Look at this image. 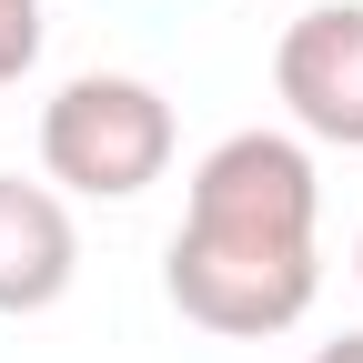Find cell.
<instances>
[{"instance_id": "5b68a950", "label": "cell", "mask_w": 363, "mask_h": 363, "mask_svg": "<svg viewBox=\"0 0 363 363\" xmlns=\"http://www.w3.org/2000/svg\"><path fill=\"white\" fill-rule=\"evenodd\" d=\"M40 61V0H0V91Z\"/></svg>"}, {"instance_id": "6da1fadb", "label": "cell", "mask_w": 363, "mask_h": 363, "mask_svg": "<svg viewBox=\"0 0 363 363\" xmlns=\"http://www.w3.org/2000/svg\"><path fill=\"white\" fill-rule=\"evenodd\" d=\"M313 222H323V182H313V152L293 131H233V142H212L192 162V192H182V233L162 252L172 313L222 333V343L293 333L313 313V293H323Z\"/></svg>"}, {"instance_id": "3957f363", "label": "cell", "mask_w": 363, "mask_h": 363, "mask_svg": "<svg viewBox=\"0 0 363 363\" xmlns=\"http://www.w3.org/2000/svg\"><path fill=\"white\" fill-rule=\"evenodd\" d=\"M272 91L303 142L363 152V0H303L272 40Z\"/></svg>"}, {"instance_id": "52a82bcc", "label": "cell", "mask_w": 363, "mask_h": 363, "mask_svg": "<svg viewBox=\"0 0 363 363\" xmlns=\"http://www.w3.org/2000/svg\"><path fill=\"white\" fill-rule=\"evenodd\" d=\"M353 272H363V242H353Z\"/></svg>"}, {"instance_id": "277c9868", "label": "cell", "mask_w": 363, "mask_h": 363, "mask_svg": "<svg viewBox=\"0 0 363 363\" xmlns=\"http://www.w3.org/2000/svg\"><path fill=\"white\" fill-rule=\"evenodd\" d=\"M81 272V233H71V202L51 182H21L0 172V313H51Z\"/></svg>"}, {"instance_id": "8992f818", "label": "cell", "mask_w": 363, "mask_h": 363, "mask_svg": "<svg viewBox=\"0 0 363 363\" xmlns=\"http://www.w3.org/2000/svg\"><path fill=\"white\" fill-rule=\"evenodd\" d=\"M313 363H363V333H343V343H323Z\"/></svg>"}, {"instance_id": "7a4b0ae2", "label": "cell", "mask_w": 363, "mask_h": 363, "mask_svg": "<svg viewBox=\"0 0 363 363\" xmlns=\"http://www.w3.org/2000/svg\"><path fill=\"white\" fill-rule=\"evenodd\" d=\"M40 172L81 202H131L172 172V101L131 71H81L40 111Z\"/></svg>"}]
</instances>
